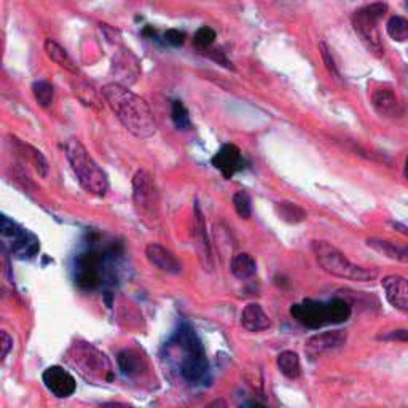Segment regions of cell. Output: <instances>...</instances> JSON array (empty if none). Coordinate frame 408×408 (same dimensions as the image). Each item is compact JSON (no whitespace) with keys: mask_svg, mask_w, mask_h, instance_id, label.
<instances>
[{"mask_svg":"<svg viewBox=\"0 0 408 408\" xmlns=\"http://www.w3.org/2000/svg\"><path fill=\"white\" fill-rule=\"evenodd\" d=\"M386 13H388V5L383 2H373L357 8L352 15V27H354L359 39L370 53L378 58L383 56L384 53L378 23Z\"/></svg>","mask_w":408,"mask_h":408,"instance_id":"obj_6","label":"cell"},{"mask_svg":"<svg viewBox=\"0 0 408 408\" xmlns=\"http://www.w3.org/2000/svg\"><path fill=\"white\" fill-rule=\"evenodd\" d=\"M215 40V31L212 29L209 26H203L199 27V29L195 32L193 35V43L197 48H201V50H204V48H209L212 43Z\"/></svg>","mask_w":408,"mask_h":408,"instance_id":"obj_31","label":"cell"},{"mask_svg":"<svg viewBox=\"0 0 408 408\" xmlns=\"http://www.w3.org/2000/svg\"><path fill=\"white\" fill-rule=\"evenodd\" d=\"M193 236H195V249H197L198 260L203 270L212 271L214 268V255L211 250V241L206 228L204 214L201 212L199 204H195V222H193Z\"/></svg>","mask_w":408,"mask_h":408,"instance_id":"obj_11","label":"cell"},{"mask_svg":"<svg viewBox=\"0 0 408 408\" xmlns=\"http://www.w3.org/2000/svg\"><path fill=\"white\" fill-rule=\"evenodd\" d=\"M45 53H47V56L50 58L54 64H58L59 67L66 69L72 74L79 72L77 64L74 63V59L70 58V54L64 50V48L59 45V43H56L51 39L45 40Z\"/></svg>","mask_w":408,"mask_h":408,"instance_id":"obj_20","label":"cell"},{"mask_svg":"<svg viewBox=\"0 0 408 408\" xmlns=\"http://www.w3.org/2000/svg\"><path fill=\"white\" fill-rule=\"evenodd\" d=\"M101 95L112 108L120 123L138 139H149L156 133V120L144 97L133 92L128 86L113 81L102 86Z\"/></svg>","mask_w":408,"mask_h":408,"instance_id":"obj_1","label":"cell"},{"mask_svg":"<svg viewBox=\"0 0 408 408\" xmlns=\"http://www.w3.org/2000/svg\"><path fill=\"white\" fill-rule=\"evenodd\" d=\"M133 203L142 220L155 222L160 217V193L149 171L139 170L133 177Z\"/></svg>","mask_w":408,"mask_h":408,"instance_id":"obj_7","label":"cell"},{"mask_svg":"<svg viewBox=\"0 0 408 408\" xmlns=\"http://www.w3.org/2000/svg\"><path fill=\"white\" fill-rule=\"evenodd\" d=\"M241 325L249 332H263L271 327V319L262 304L249 303L241 313Z\"/></svg>","mask_w":408,"mask_h":408,"instance_id":"obj_18","label":"cell"},{"mask_svg":"<svg viewBox=\"0 0 408 408\" xmlns=\"http://www.w3.org/2000/svg\"><path fill=\"white\" fill-rule=\"evenodd\" d=\"M311 249L319 266L325 273L354 282H370L377 279L378 270L352 263L340 249L332 246L327 241H313Z\"/></svg>","mask_w":408,"mask_h":408,"instance_id":"obj_5","label":"cell"},{"mask_svg":"<svg viewBox=\"0 0 408 408\" xmlns=\"http://www.w3.org/2000/svg\"><path fill=\"white\" fill-rule=\"evenodd\" d=\"M372 106L382 115H389L397 106V97L391 88H378L372 95Z\"/></svg>","mask_w":408,"mask_h":408,"instance_id":"obj_26","label":"cell"},{"mask_svg":"<svg viewBox=\"0 0 408 408\" xmlns=\"http://www.w3.org/2000/svg\"><path fill=\"white\" fill-rule=\"evenodd\" d=\"M212 166L217 171H220L225 179H231L236 172L243 171L246 168V160L235 144H224L217 150V154L212 156Z\"/></svg>","mask_w":408,"mask_h":408,"instance_id":"obj_12","label":"cell"},{"mask_svg":"<svg viewBox=\"0 0 408 408\" xmlns=\"http://www.w3.org/2000/svg\"><path fill=\"white\" fill-rule=\"evenodd\" d=\"M386 300L397 311L408 314V279L400 275L384 276L382 281Z\"/></svg>","mask_w":408,"mask_h":408,"instance_id":"obj_14","label":"cell"},{"mask_svg":"<svg viewBox=\"0 0 408 408\" xmlns=\"http://www.w3.org/2000/svg\"><path fill=\"white\" fill-rule=\"evenodd\" d=\"M129 58H133V53L129 50H123L122 54H118L117 58H113L112 69L115 70V74L122 79L131 77L133 81H136V77L139 75V63L136 59L134 63H129Z\"/></svg>","mask_w":408,"mask_h":408,"instance_id":"obj_24","label":"cell"},{"mask_svg":"<svg viewBox=\"0 0 408 408\" xmlns=\"http://www.w3.org/2000/svg\"><path fill=\"white\" fill-rule=\"evenodd\" d=\"M172 354L176 356L179 373L185 382L197 384L209 372V362L204 348L195 330L188 324H182L170 343Z\"/></svg>","mask_w":408,"mask_h":408,"instance_id":"obj_2","label":"cell"},{"mask_svg":"<svg viewBox=\"0 0 408 408\" xmlns=\"http://www.w3.org/2000/svg\"><path fill=\"white\" fill-rule=\"evenodd\" d=\"M292 318L308 329H320L325 325L346 323L351 316V304L345 298H334L330 302L303 300L292 304Z\"/></svg>","mask_w":408,"mask_h":408,"instance_id":"obj_4","label":"cell"},{"mask_svg":"<svg viewBox=\"0 0 408 408\" xmlns=\"http://www.w3.org/2000/svg\"><path fill=\"white\" fill-rule=\"evenodd\" d=\"M145 257L150 265H154L156 270L168 275H179L182 271V263L174 255L170 249L161 246L158 243H150L145 247Z\"/></svg>","mask_w":408,"mask_h":408,"instance_id":"obj_15","label":"cell"},{"mask_svg":"<svg viewBox=\"0 0 408 408\" xmlns=\"http://www.w3.org/2000/svg\"><path fill=\"white\" fill-rule=\"evenodd\" d=\"M104 254L97 250H88V252L80 254L75 265V282L80 289L95 291L102 284L104 279Z\"/></svg>","mask_w":408,"mask_h":408,"instance_id":"obj_9","label":"cell"},{"mask_svg":"<svg viewBox=\"0 0 408 408\" xmlns=\"http://www.w3.org/2000/svg\"><path fill=\"white\" fill-rule=\"evenodd\" d=\"M0 238H2L3 247L16 259H32L40 250L39 238L27 230V228L18 225L12 219H8L7 215H2Z\"/></svg>","mask_w":408,"mask_h":408,"instance_id":"obj_8","label":"cell"},{"mask_svg":"<svg viewBox=\"0 0 408 408\" xmlns=\"http://www.w3.org/2000/svg\"><path fill=\"white\" fill-rule=\"evenodd\" d=\"M171 117H172L174 127H176L179 131H188V129L192 128V120H190L187 107L183 106L182 101H174L172 102Z\"/></svg>","mask_w":408,"mask_h":408,"instance_id":"obj_29","label":"cell"},{"mask_svg":"<svg viewBox=\"0 0 408 408\" xmlns=\"http://www.w3.org/2000/svg\"><path fill=\"white\" fill-rule=\"evenodd\" d=\"M404 177L408 181V156L405 158V165H404Z\"/></svg>","mask_w":408,"mask_h":408,"instance_id":"obj_39","label":"cell"},{"mask_svg":"<svg viewBox=\"0 0 408 408\" xmlns=\"http://www.w3.org/2000/svg\"><path fill=\"white\" fill-rule=\"evenodd\" d=\"M407 8H408V3H407Z\"/></svg>","mask_w":408,"mask_h":408,"instance_id":"obj_40","label":"cell"},{"mask_svg":"<svg viewBox=\"0 0 408 408\" xmlns=\"http://www.w3.org/2000/svg\"><path fill=\"white\" fill-rule=\"evenodd\" d=\"M319 50H320V54H323V59L325 63V67H327V70L330 72V75L334 79L338 80L340 79V72H338V67H336L335 64V59H334V54H332L330 48L327 47V43L325 42H320L319 43Z\"/></svg>","mask_w":408,"mask_h":408,"instance_id":"obj_32","label":"cell"},{"mask_svg":"<svg viewBox=\"0 0 408 408\" xmlns=\"http://www.w3.org/2000/svg\"><path fill=\"white\" fill-rule=\"evenodd\" d=\"M386 32L395 42H405L408 39V19L404 16H391L386 23Z\"/></svg>","mask_w":408,"mask_h":408,"instance_id":"obj_28","label":"cell"},{"mask_svg":"<svg viewBox=\"0 0 408 408\" xmlns=\"http://www.w3.org/2000/svg\"><path fill=\"white\" fill-rule=\"evenodd\" d=\"M42 380L43 384L47 386V389L50 391L53 395L59 397V399L70 397L75 393V389H77V382H75V378L61 366L48 367L45 372H43Z\"/></svg>","mask_w":408,"mask_h":408,"instance_id":"obj_13","label":"cell"},{"mask_svg":"<svg viewBox=\"0 0 408 408\" xmlns=\"http://www.w3.org/2000/svg\"><path fill=\"white\" fill-rule=\"evenodd\" d=\"M165 40L172 47H181L185 42V34L179 29H168L165 32Z\"/></svg>","mask_w":408,"mask_h":408,"instance_id":"obj_34","label":"cell"},{"mask_svg":"<svg viewBox=\"0 0 408 408\" xmlns=\"http://www.w3.org/2000/svg\"><path fill=\"white\" fill-rule=\"evenodd\" d=\"M74 357L72 361L75 366L81 368V372L90 373L91 377H97L107 382H112L113 373L108 359L97 351L95 346L88 345V343H75L74 348Z\"/></svg>","mask_w":408,"mask_h":408,"instance_id":"obj_10","label":"cell"},{"mask_svg":"<svg viewBox=\"0 0 408 408\" xmlns=\"http://www.w3.org/2000/svg\"><path fill=\"white\" fill-rule=\"evenodd\" d=\"M386 341H408V330H393L388 335L380 336Z\"/></svg>","mask_w":408,"mask_h":408,"instance_id":"obj_35","label":"cell"},{"mask_svg":"<svg viewBox=\"0 0 408 408\" xmlns=\"http://www.w3.org/2000/svg\"><path fill=\"white\" fill-rule=\"evenodd\" d=\"M239 408H266V407L257 404V402H250V404H246V405H243V407H239Z\"/></svg>","mask_w":408,"mask_h":408,"instance_id":"obj_38","label":"cell"},{"mask_svg":"<svg viewBox=\"0 0 408 408\" xmlns=\"http://www.w3.org/2000/svg\"><path fill=\"white\" fill-rule=\"evenodd\" d=\"M233 208H235L236 214L241 217V219H250L252 215V201H250V197L247 192H236L233 195Z\"/></svg>","mask_w":408,"mask_h":408,"instance_id":"obj_30","label":"cell"},{"mask_svg":"<svg viewBox=\"0 0 408 408\" xmlns=\"http://www.w3.org/2000/svg\"><path fill=\"white\" fill-rule=\"evenodd\" d=\"M203 408H228V404L225 399H214L209 404H206Z\"/></svg>","mask_w":408,"mask_h":408,"instance_id":"obj_36","label":"cell"},{"mask_svg":"<svg viewBox=\"0 0 408 408\" xmlns=\"http://www.w3.org/2000/svg\"><path fill=\"white\" fill-rule=\"evenodd\" d=\"M230 271L236 279L244 281L257 273V263H255V259L250 254H238L231 260Z\"/></svg>","mask_w":408,"mask_h":408,"instance_id":"obj_22","label":"cell"},{"mask_svg":"<svg viewBox=\"0 0 408 408\" xmlns=\"http://www.w3.org/2000/svg\"><path fill=\"white\" fill-rule=\"evenodd\" d=\"M12 348H13V338L10 336L8 332L2 330L0 332V359H2V361L8 356V352L12 351Z\"/></svg>","mask_w":408,"mask_h":408,"instance_id":"obj_33","label":"cell"},{"mask_svg":"<svg viewBox=\"0 0 408 408\" xmlns=\"http://www.w3.org/2000/svg\"><path fill=\"white\" fill-rule=\"evenodd\" d=\"M12 138V136H10ZM10 142L16 145V149H18L19 152H23V156L27 160H29L32 165H34V168L37 170V172H39V176L45 179L48 176V161L45 156H43V154L40 150L34 149V147L29 145V144H24L23 140L16 139V138H12V140Z\"/></svg>","mask_w":408,"mask_h":408,"instance_id":"obj_21","label":"cell"},{"mask_svg":"<svg viewBox=\"0 0 408 408\" xmlns=\"http://www.w3.org/2000/svg\"><path fill=\"white\" fill-rule=\"evenodd\" d=\"M367 246L378 252L383 257L394 260V262L408 265V244L393 241V239H383V238H367Z\"/></svg>","mask_w":408,"mask_h":408,"instance_id":"obj_17","label":"cell"},{"mask_svg":"<svg viewBox=\"0 0 408 408\" xmlns=\"http://www.w3.org/2000/svg\"><path fill=\"white\" fill-rule=\"evenodd\" d=\"M393 228L394 230L397 231V233H400V235H404V236H407L408 238V227L407 225H404V224H399V222H393Z\"/></svg>","mask_w":408,"mask_h":408,"instance_id":"obj_37","label":"cell"},{"mask_svg":"<svg viewBox=\"0 0 408 408\" xmlns=\"http://www.w3.org/2000/svg\"><path fill=\"white\" fill-rule=\"evenodd\" d=\"M117 362L123 375H127L129 378L140 377L147 370V362L144 356L136 350H123L118 354Z\"/></svg>","mask_w":408,"mask_h":408,"instance_id":"obj_19","label":"cell"},{"mask_svg":"<svg viewBox=\"0 0 408 408\" xmlns=\"http://www.w3.org/2000/svg\"><path fill=\"white\" fill-rule=\"evenodd\" d=\"M277 368L279 372L284 375L286 378L289 380H297L302 373V366H300V357H298L297 352L293 351H282L276 359Z\"/></svg>","mask_w":408,"mask_h":408,"instance_id":"obj_23","label":"cell"},{"mask_svg":"<svg viewBox=\"0 0 408 408\" xmlns=\"http://www.w3.org/2000/svg\"><path fill=\"white\" fill-rule=\"evenodd\" d=\"M32 95H34L37 104H39L42 108H48L53 104L54 88L50 81L39 80V81H34V85H32Z\"/></svg>","mask_w":408,"mask_h":408,"instance_id":"obj_27","label":"cell"},{"mask_svg":"<svg viewBox=\"0 0 408 408\" xmlns=\"http://www.w3.org/2000/svg\"><path fill=\"white\" fill-rule=\"evenodd\" d=\"M348 340L346 332L343 330H329L323 334H316L307 340V351L311 356H320L324 352L335 351L345 345Z\"/></svg>","mask_w":408,"mask_h":408,"instance_id":"obj_16","label":"cell"},{"mask_svg":"<svg viewBox=\"0 0 408 408\" xmlns=\"http://www.w3.org/2000/svg\"><path fill=\"white\" fill-rule=\"evenodd\" d=\"M64 152L81 188L95 197H106L108 192V177L106 171L90 155L86 147L79 139L70 138L64 144Z\"/></svg>","mask_w":408,"mask_h":408,"instance_id":"obj_3","label":"cell"},{"mask_svg":"<svg viewBox=\"0 0 408 408\" xmlns=\"http://www.w3.org/2000/svg\"><path fill=\"white\" fill-rule=\"evenodd\" d=\"M276 212L281 220H284L291 225L302 224V222L308 219L307 211L300 208L298 204L292 203V201H281V203H276Z\"/></svg>","mask_w":408,"mask_h":408,"instance_id":"obj_25","label":"cell"}]
</instances>
